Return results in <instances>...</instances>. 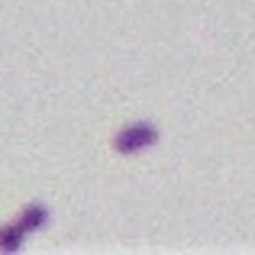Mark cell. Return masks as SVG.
Returning <instances> with one entry per match:
<instances>
[{
  "mask_svg": "<svg viewBox=\"0 0 255 255\" xmlns=\"http://www.w3.org/2000/svg\"><path fill=\"white\" fill-rule=\"evenodd\" d=\"M45 223H49V210H45V207H39V204L26 207L13 223H6L3 230H0V252H16L19 246H23V239L29 236V233L42 230Z\"/></svg>",
  "mask_w": 255,
  "mask_h": 255,
  "instance_id": "obj_1",
  "label": "cell"
},
{
  "mask_svg": "<svg viewBox=\"0 0 255 255\" xmlns=\"http://www.w3.org/2000/svg\"><path fill=\"white\" fill-rule=\"evenodd\" d=\"M155 142H158V129L152 123H145V120L123 126V129L113 136V149H117L120 155H136V152L149 149V145H155Z\"/></svg>",
  "mask_w": 255,
  "mask_h": 255,
  "instance_id": "obj_2",
  "label": "cell"
}]
</instances>
